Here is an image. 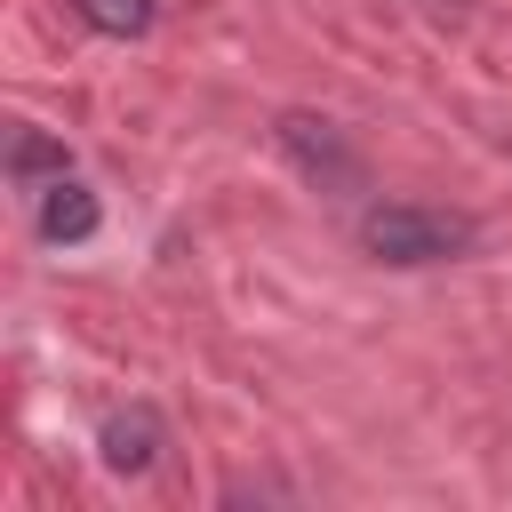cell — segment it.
Returning a JSON list of instances; mask_svg holds the SVG:
<instances>
[{"label":"cell","mask_w":512,"mask_h":512,"mask_svg":"<svg viewBox=\"0 0 512 512\" xmlns=\"http://www.w3.org/2000/svg\"><path fill=\"white\" fill-rule=\"evenodd\" d=\"M360 248L376 264H456L472 248V216H448L424 200H376L360 216Z\"/></svg>","instance_id":"1"},{"label":"cell","mask_w":512,"mask_h":512,"mask_svg":"<svg viewBox=\"0 0 512 512\" xmlns=\"http://www.w3.org/2000/svg\"><path fill=\"white\" fill-rule=\"evenodd\" d=\"M32 224H40V240H48V248H80V240L104 224V208H96V192L64 168V176H48V184H40V216H32Z\"/></svg>","instance_id":"2"},{"label":"cell","mask_w":512,"mask_h":512,"mask_svg":"<svg viewBox=\"0 0 512 512\" xmlns=\"http://www.w3.org/2000/svg\"><path fill=\"white\" fill-rule=\"evenodd\" d=\"M96 448H104L112 472H152V456H160V416H152V408H128V416H112V424L96 432Z\"/></svg>","instance_id":"3"},{"label":"cell","mask_w":512,"mask_h":512,"mask_svg":"<svg viewBox=\"0 0 512 512\" xmlns=\"http://www.w3.org/2000/svg\"><path fill=\"white\" fill-rule=\"evenodd\" d=\"M280 144L304 160V176H352V152H344L336 128L312 120V112H288V120H280Z\"/></svg>","instance_id":"4"},{"label":"cell","mask_w":512,"mask_h":512,"mask_svg":"<svg viewBox=\"0 0 512 512\" xmlns=\"http://www.w3.org/2000/svg\"><path fill=\"white\" fill-rule=\"evenodd\" d=\"M72 16H80L88 32H104V40H136V32H152V0H72Z\"/></svg>","instance_id":"5"},{"label":"cell","mask_w":512,"mask_h":512,"mask_svg":"<svg viewBox=\"0 0 512 512\" xmlns=\"http://www.w3.org/2000/svg\"><path fill=\"white\" fill-rule=\"evenodd\" d=\"M8 168H16V184H40V176H64L72 160H64V144H48L40 128H24L16 152H8Z\"/></svg>","instance_id":"6"}]
</instances>
